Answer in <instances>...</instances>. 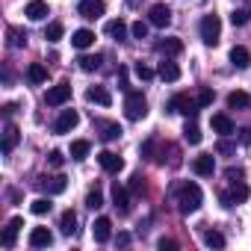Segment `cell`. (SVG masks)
<instances>
[{"label": "cell", "mask_w": 251, "mask_h": 251, "mask_svg": "<svg viewBox=\"0 0 251 251\" xmlns=\"http://www.w3.org/2000/svg\"><path fill=\"white\" fill-rule=\"evenodd\" d=\"M201 201H204V195H201V186L198 183H180L177 186V207H180V213H195L198 207H201Z\"/></svg>", "instance_id": "6da1fadb"}, {"label": "cell", "mask_w": 251, "mask_h": 251, "mask_svg": "<svg viewBox=\"0 0 251 251\" xmlns=\"http://www.w3.org/2000/svg\"><path fill=\"white\" fill-rule=\"evenodd\" d=\"M124 115L130 121H139V118L148 115V100H145L142 92H133V89L127 92V98H124Z\"/></svg>", "instance_id": "7a4b0ae2"}, {"label": "cell", "mask_w": 251, "mask_h": 251, "mask_svg": "<svg viewBox=\"0 0 251 251\" xmlns=\"http://www.w3.org/2000/svg\"><path fill=\"white\" fill-rule=\"evenodd\" d=\"M198 33H201V42L207 48H216L219 45V36H222V21L219 15H204L201 24H198Z\"/></svg>", "instance_id": "3957f363"}, {"label": "cell", "mask_w": 251, "mask_h": 251, "mask_svg": "<svg viewBox=\"0 0 251 251\" xmlns=\"http://www.w3.org/2000/svg\"><path fill=\"white\" fill-rule=\"evenodd\" d=\"M198 109H201V106H198V100H192V98H189V95H183V92H180V95H175V98L169 100V112H183L186 118H195V115H198Z\"/></svg>", "instance_id": "277c9868"}, {"label": "cell", "mask_w": 251, "mask_h": 251, "mask_svg": "<svg viewBox=\"0 0 251 251\" xmlns=\"http://www.w3.org/2000/svg\"><path fill=\"white\" fill-rule=\"evenodd\" d=\"M80 124V112L77 109H62L59 112V118L53 121V133H68V130H74Z\"/></svg>", "instance_id": "5b68a950"}, {"label": "cell", "mask_w": 251, "mask_h": 251, "mask_svg": "<svg viewBox=\"0 0 251 251\" xmlns=\"http://www.w3.org/2000/svg\"><path fill=\"white\" fill-rule=\"evenodd\" d=\"M68 100H71V83H59V86L48 89V95H45V103L48 106H62Z\"/></svg>", "instance_id": "8992f818"}, {"label": "cell", "mask_w": 251, "mask_h": 251, "mask_svg": "<svg viewBox=\"0 0 251 251\" xmlns=\"http://www.w3.org/2000/svg\"><path fill=\"white\" fill-rule=\"evenodd\" d=\"M21 227H24V219H21V216L9 219V225L3 227V236H0V245H3V248H15V239H18Z\"/></svg>", "instance_id": "52a82bcc"}, {"label": "cell", "mask_w": 251, "mask_h": 251, "mask_svg": "<svg viewBox=\"0 0 251 251\" xmlns=\"http://www.w3.org/2000/svg\"><path fill=\"white\" fill-rule=\"evenodd\" d=\"M77 12H80L86 21H95V18H100V15L106 12V3H103V0H80Z\"/></svg>", "instance_id": "ba28073f"}, {"label": "cell", "mask_w": 251, "mask_h": 251, "mask_svg": "<svg viewBox=\"0 0 251 251\" xmlns=\"http://www.w3.org/2000/svg\"><path fill=\"white\" fill-rule=\"evenodd\" d=\"M148 24L151 27H169L172 24V9L166 3H154L151 12H148Z\"/></svg>", "instance_id": "9c48e42d"}, {"label": "cell", "mask_w": 251, "mask_h": 251, "mask_svg": "<svg viewBox=\"0 0 251 251\" xmlns=\"http://www.w3.org/2000/svg\"><path fill=\"white\" fill-rule=\"evenodd\" d=\"M39 186L48 192V195H59L68 189V177L65 175H53V177H39Z\"/></svg>", "instance_id": "30bf717a"}, {"label": "cell", "mask_w": 251, "mask_h": 251, "mask_svg": "<svg viewBox=\"0 0 251 251\" xmlns=\"http://www.w3.org/2000/svg\"><path fill=\"white\" fill-rule=\"evenodd\" d=\"M245 198H248V186H245L242 180H236L230 192H222V207H233V204H242Z\"/></svg>", "instance_id": "8fae6325"}, {"label": "cell", "mask_w": 251, "mask_h": 251, "mask_svg": "<svg viewBox=\"0 0 251 251\" xmlns=\"http://www.w3.org/2000/svg\"><path fill=\"white\" fill-rule=\"evenodd\" d=\"M98 163H100V169L109 172V175H118V172L124 169V160H121L118 154H112V151H100V154H98Z\"/></svg>", "instance_id": "7c38bea8"}, {"label": "cell", "mask_w": 251, "mask_h": 251, "mask_svg": "<svg viewBox=\"0 0 251 251\" xmlns=\"http://www.w3.org/2000/svg\"><path fill=\"white\" fill-rule=\"evenodd\" d=\"M192 172L201 175V177H210V175L216 172V157H213V154H201V157H195V160H192Z\"/></svg>", "instance_id": "4fadbf2b"}, {"label": "cell", "mask_w": 251, "mask_h": 251, "mask_svg": "<svg viewBox=\"0 0 251 251\" xmlns=\"http://www.w3.org/2000/svg\"><path fill=\"white\" fill-rule=\"evenodd\" d=\"M92 236H95V242H109V236H112V222H109L106 216L95 219V225H92Z\"/></svg>", "instance_id": "5bb4252c"}, {"label": "cell", "mask_w": 251, "mask_h": 251, "mask_svg": "<svg viewBox=\"0 0 251 251\" xmlns=\"http://www.w3.org/2000/svg\"><path fill=\"white\" fill-rule=\"evenodd\" d=\"M112 207L121 213V216H127L130 213V198H127V189H124V186H112Z\"/></svg>", "instance_id": "9a60e30c"}, {"label": "cell", "mask_w": 251, "mask_h": 251, "mask_svg": "<svg viewBox=\"0 0 251 251\" xmlns=\"http://www.w3.org/2000/svg\"><path fill=\"white\" fill-rule=\"evenodd\" d=\"M53 245V233L48 227H33L30 230V248H48Z\"/></svg>", "instance_id": "2e32d148"}, {"label": "cell", "mask_w": 251, "mask_h": 251, "mask_svg": "<svg viewBox=\"0 0 251 251\" xmlns=\"http://www.w3.org/2000/svg\"><path fill=\"white\" fill-rule=\"evenodd\" d=\"M24 15H27L30 21H45V18L50 15V9H48V3H45V0H30V3H27V9H24Z\"/></svg>", "instance_id": "e0dca14e"}, {"label": "cell", "mask_w": 251, "mask_h": 251, "mask_svg": "<svg viewBox=\"0 0 251 251\" xmlns=\"http://www.w3.org/2000/svg\"><path fill=\"white\" fill-rule=\"evenodd\" d=\"M157 74H160V80L175 83V80H180V65H177V62H172V59H163V62H160V68H157Z\"/></svg>", "instance_id": "ac0fdd59"}, {"label": "cell", "mask_w": 251, "mask_h": 251, "mask_svg": "<svg viewBox=\"0 0 251 251\" xmlns=\"http://www.w3.org/2000/svg\"><path fill=\"white\" fill-rule=\"evenodd\" d=\"M18 139H21L18 127H15L12 121H6V127H3V154H12L15 145H18Z\"/></svg>", "instance_id": "d6986e66"}, {"label": "cell", "mask_w": 251, "mask_h": 251, "mask_svg": "<svg viewBox=\"0 0 251 251\" xmlns=\"http://www.w3.org/2000/svg\"><path fill=\"white\" fill-rule=\"evenodd\" d=\"M210 124H213V130H216L219 136H230V133H233V121H230L225 112H216V115L210 118Z\"/></svg>", "instance_id": "ffe728a7"}, {"label": "cell", "mask_w": 251, "mask_h": 251, "mask_svg": "<svg viewBox=\"0 0 251 251\" xmlns=\"http://www.w3.org/2000/svg\"><path fill=\"white\" fill-rule=\"evenodd\" d=\"M71 45H74L77 50H86V48H92V45H95V33L83 27V30H77V33L71 36Z\"/></svg>", "instance_id": "44dd1931"}, {"label": "cell", "mask_w": 251, "mask_h": 251, "mask_svg": "<svg viewBox=\"0 0 251 251\" xmlns=\"http://www.w3.org/2000/svg\"><path fill=\"white\" fill-rule=\"evenodd\" d=\"M230 62H233V68H248L251 65V53H248V48H242V45H236L233 50H230Z\"/></svg>", "instance_id": "7402d4cb"}, {"label": "cell", "mask_w": 251, "mask_h": 251, "mask_svg": "<svg viewBox=\"0 0 251 251\" xmlns=\"http://www.w3.org/2000/svg\"><path fill=\"white\" fill-rule=\"evenodd\" d=\"M157 50L166 56H177V53H183V42L180 39H163V42H157Z\"/></svg>", "instance_id": "603a6c76"}, {"label": "cell", "mask_w": 251, "mask_h": 251, "mask_svg": "<svg viewBox=\"0 0 251 251\" xmlns=\"http://www.w3.org/2000/svg\"><path fill=\"white\" fill-rule=\"evenodd\" d=\"M86 98H89L92 103H100V106H109V103H112V95H109L103 86H92V89L86 92Z\"/></svg>", "instance_id": "cb8c5ba5"}, {"label": "cell", "mask_w": 251, "mask_h": 251, "mask_svg": "<svg viewBox=\"0 0 251 251\" xmlns=\"http://www.w3.org/2000/svg\"><path fill=\"white\" fill-rule=\"evenodd\" d=\"M227 106H230V109H248V106H251V95L236 89V92L227 95Z\"/></svg>", "instance_id": "d4e9b609"}, {"label": "cell", "mask_w": 251, "mask_h": 251, "mask_svg": "<svg viewBox=\"0 0 251 251\" xmlns=\"http://www.w3.org/2000/svg\"><path fill=\"white\" fill-rule=\"evenodd\" d=\"M59 227H62L65 236H74V233H77V213H74V210H65V213L59 216Z\"/></svg>", "instance_id": "484cf974"}, {"label": "cell", "mask_w": 251, "mask_h": 251, "mask_svg": "<svg viewBox=\"0 0 251 251\" xmlns=\"http://www.w3.org/2000/svg\"><path fill=\"white\" fill-rule=\"evenodd\" d=\"M106 36H112L115 42H124V39H127V24H124L121 18L109 21V24H106Z\"/></svg>", "instance_id": "4316f807"}, {"label": "cell", "mask_w": 251, "mask_h": 251, "mask_svg": "<svg viewBox=\"0 0 251 251\" xmlns=\"http://www.w3.org/2000/svg\"><path fill=\"white\" fill-rule=\"evenodd\" d=\"M6 39H9L6 45H9V48H15V50L27 45V33H24V30H18V27H9V30H6Z\"/></svg>", "instance_id": "83f0119b"}, {"label": "cell", "mask_w": 251, "mask_h": 251, "mask_svg": "<svg viewBox=\"0 0 251 251\" xmlns=\"http://www.w3.org/2000/svg\"><path fill=\"white\" fill-rule=\"evenodd\" d=\"M77 62H80V71L92 74V71H98V68H100V62H103V59H100L98 53H95V56H92V53H83V56H80Z\"/></svg>", "instance_id": "f1b7e54d"}, {"label": "cell", "mask_w": 251, "mask_h": 251, "mask_svg": "<svg viewBox=\"0 0 251 251\" xmlns=\"http://www.w3.org/2000/svg\"><path fill=\"white\" fill-rule=\"evenodd\" d=\"M27 80H30V83H36V86H39V83H45V80H48V68H45L42 62H33V65L27 68Z\"/></svg>", "instance_id": "f546056e"}, {"label": "cell", "mask_w": 251, "mask_h": 251, "mask_svg": "<svg viewBox=\"0 0 251 251\" xmlns=\"http://www.w3.org/2000/svg\"><path fill=\"white\" fill-rule=\"evenodd\" d=\"M183 139H186L189 145H198V142H201V127L195 124V118H189V121H186V127H183Z\"/></svg>", "instance_id": "4dcf8cb0"}, {"label": "cell", "mask_w": 251, "mask_h": 251, "mask_svg": "<svg viewBox=\"0 0 251 251\" xmlns=\"http://www.w3.org/2000/svg\"><path fill=\"white\" fill-rule=\"evenodd\" d=\"M89 148H92V145H89L86 139H74V142H71V160H77V163L86 160V157H89Z\"/></svg>", "instance_id": "1f68e13d"}, {"label": "cell", "mask_w": 251, "mask_h": 251, "mask_svg": "<svg viewBox=\"0 0 251 251\" xmlns=\"http://www.w3.org/2000/svg\"><path fill=\"white\" fill-rule=\"evenodd\" d=\"M62 33H65V27H62L59 21H50V24H48V30H45V39H48V42H59V39H62Z\"/></svg>", "instance_id": "d6a6232c"}, {"label": "cell", "mask_w": 251, "mask_h": 251, "mask_svg": "<svg viewBox=\"0 0 251 251\" xmlns=\"http://www.w3.org/2000/svg\"><path fill=\"white\" fill-rule=\"evenodd\" d=\"M204 245H210V248H225V236H222L219 230H207V233H204Z\"/></svg>", "instance_id": "836d02e7"}, {"label": "cell", "mask_w": 251, "mask_h": 251, "mask_svg": "<svg viewBox=\"0 0 251 251\" xmlns=\"http://www.w3.org/2000/svg\"><path fill=\"white\" fill-rule=\"evenodd\" d=\"M248 18H251L248 9H233V12H230V24H233V27H245Z\"/></svg>", "instance_id": "e575fe53"}, {"label": "cell", "mask_w": 251, "mask_h": 251, "mask_svg": "<svg viewBox=\"0 0 251 251\" xmlns=\"http://www.w3.org/2000/svg\"><path fill=\"white\" fill-rule=\"evenodd\" d=\"M100 130H103L100 136H103L106 142H112V139H118V136H121V127H118V124H100Z\"/></svg>", "instance_id": "d590c367"}, {"label": "cell", "mask_w": 251, "mask_h": 251, "mask_svg": "<svg viewBox=\"0 0 251 251\" xmlns=\"http://www.w3.org/2000/svg\"><path fill=\"white\" fill-rule=\"evenodd\" d=\"M86 207H89V210H98V207H103V195H100V189H92V192L86 195Z\"/></svg>", "instance_id": "8d00e7d4"}, {"label": "cell", "mask_w": 251, "mask_h": 251, "mask_svg": "<svg viewBox=\"0 0 251 251\" xmlns=\"http://www.w3.org/2000/svg\"><path fill=\"white\" fill-rule=\"evenodd\" d=\"M50 207H53V204H50L48 198H36V201L30 204V210H33L36 216H45V213H50Z\"/></svg>", "instance_id": "74e56055"}, {"label": "cell", "mask_w": 251, "mask_h": 251, "mask_svg": "<svg viewBox=\"0 0 251 251\" xmlns=\"http://www.w3.org/2000/svg\"><path fill=\"white\" fill-rule=\"evenodd\" d=\"M213 98H216V95H213V89H201L195 100H198V106L204 109V106H210V103H213Z\"/></svg>", "instance_id": "f35d334b"}, {"label": "cell", "mask_w": 251, "mask_h": 251, "mask_svg": "<svg viewBox=\"0 0 251 251\" xmlns=\"http://www.w3.org/2000/svg\"><path fill=\"white\" fill-rule=\"evenodd\" d=\"M130 192H133V195H142V192H145V177H142V175H133V177H130Z\"/></svg>", "instance_id": "ab89813d"}, {"label": "cell", "mask_w": 251, "mask_h": 251, "mask_svg": "<svg viewBox=\"0 0 251 251\" xmlns=\"http://www.w3.org/2000/svg\"><path fill=\"white\" fill-rule=\"evenodd\" d=\"M148 27H151V24H145V21H136V24L130 27L133 39H145V36H148Z\"/></svg>", "instance_id": "60d3db41"}, {"label": "cell", "mask_w": 251, "mask_h": 251, "mask_svg": "<svg viewBox=\"0 0 251 251\" xmlns=\"http://www.w3.org/2000/svg\"><path fill=\"white\" fill-rule=\"evenodd\" d=\"M133 71H136V77H139V80H151V77H154V71H151L145 62H136V65H133Z\"/></svg>", "instance_id": "b9f144b4"}, {"label": "cell", "mask_w": 251, "mask_h": 251, "mask_svg": "<svg viewBox=\"0 0 251 251\" xmlns=\"http://www.w3.org/2000/svg\"><path fill=\"white\" fill-rule=\"evenodd\" d=\"M216 151H219V154H233V151H236V145H233V142H227V139L222 136V139H219V145H216Z\"/></svg>", "instance_id": "7bdbcfd3"}, {"label": "cell", "mask_w": 251, "mask_h": 251, "mask_svg": "<svg viewBox=\"0 0 251 251\" xmlns=\"http://www.w3.org/2000/svg\"><path fill=\"white\" fill-rule=\"evenodd\" d=\"M48 163H50L53 169H59V166L65 163V157H62V151H50V154H48Z\"/></svg>", "instance_id": "ee69618b"}, {"label": "cell", "mask_w": 251, "mask_h": 251, "mask_svg": "<svg viewBox=\"0 0 251 251\" xmlns=\"http://www.w3.org/2000/svg\"><path fill=\"white\" fill-rule=\"evenodd\" d=\"M225 177H227L230 183H236V180H242V169H233V166H230V169L225 172Z\"/></svg>", "instance_id": "f6af8a7d"}, {"label": "cell", "mask_w": 251, "mask_h": 251, "mask_svg": "<svg viewBox=\"0 0 251 251\" xmlns=\"http://www.w3.org/2000/svg\"><path fill=\"white\" fill-rule=\"evenodd\" d=\"M118 86L124 92H130V86H127V68H118Z\"/></svg>", "instance_id": "bcb514c9"}, {"label": "cell", "mask_w": 251, "mask_h": 251, "mask_svg": "<svg viewBox=\"0 0 251 251\" xmlns=\"http://www.w3.org/2000/svg\"><path fill=\"white\" fill-rule=\"evenodd\" d=\"M157 245H160L163 251H166V248H169V251H172V248H177V242H175V239H166V236H163V239H160Z\"/></svg>", "instance_id": "7dc6e473"}, {"label": "cell", "mask_w": 251, "mask_h": 251, "mask_svg": "<svg viewBox=\"0 0 251 251\" xmlns=\"http://www.w3.org/2000/svg\"><path fill=\"white\" fill-rule=\"evenodd\" d=\"M239 142H242V145H251V127L239 130Z\"/></svg>", "instance_id": "c3c4849f"}, {"label": "cell", "mask_w": 251, "mask_h": 251, "mask_svg": "<svg viewBox=\"0 0 251 251\" xmlns=\"http://www.w3.org/2000/svg\"><path fill=\"white\" fill-rule=\"evenodd\" d=\"M115 242H118V245H127V242H130V236H127V233H118V239H115Z\"/></svg>", "instance_id": "681fc988"}, {"label": "cell", "mask_w": 251, "mask_h": 251, "mask_svg": "<svg viewBox=\"0 0 251 251\" xmlns=\"http://www.w3.org/2000/svg\"><path fill=\"white\" fill-rule=\"evenodd\" d=\"M139 3H142V0H127V6H130V9H133V6H139Z\"/></svg>", "instance_id": "f907efd6"}]
</instances>
